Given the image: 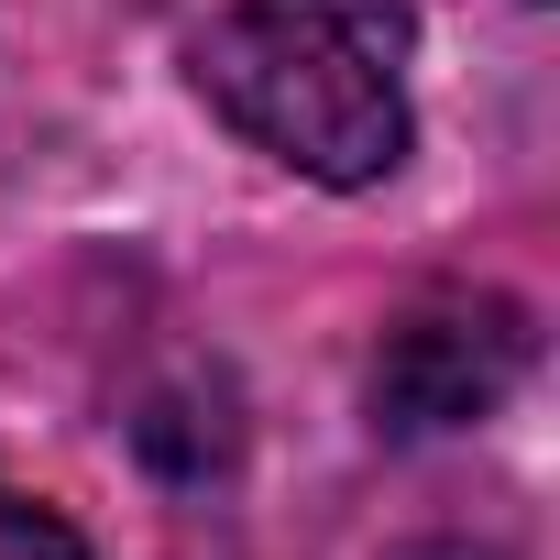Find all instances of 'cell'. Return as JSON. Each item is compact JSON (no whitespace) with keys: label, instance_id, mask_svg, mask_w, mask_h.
<instances>
[{"label":"cell","instance_id":"obj_1","mask_svg":"<svg viewBox=\"0 0 560 560\" xmlns=\"http://www.w3.org/2000/svg\"><path fill=\"white\" fill-rule=\"evenodd\" d=\"M407 0H231L198 34V89L308 187H374L407 165Z\"/></svg>","mask_w":560,"mask_h":560},{"label":"cell","instance_id":"obj_2","mask_svg":"<svg viewBox=\"0 0 560 560\" xmlns=\"http://www.w3.org/2000/svg\"><path fill=\"white\" fill-rule=\"evenodd\" d=\"M516 374H527V308L516 298H429L374 352V418L396 440L472 429L516 396Z\"/></svg>","mask_w":560,"mask_h":560},{"label":"cell","instance_id":"obj_3","mask_svg":"<svg viewBox=\"0 0 560 560\" xmlns=\"http://www.w3.org/2000/svg\"><path fill=\"white\" fill-rule=\"evenodd\" d=\"M0 560H89V538H78L56 505H23V494H0Z\"/></svg>","mask_w":560,"mask_h":560}]
</instances>
